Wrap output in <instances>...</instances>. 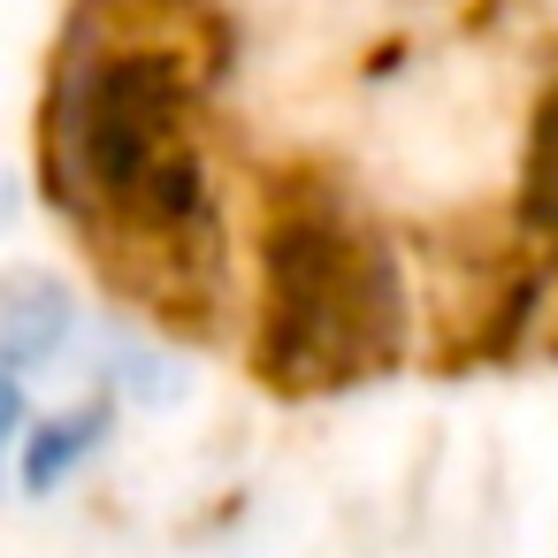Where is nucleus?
I'll return each mask as SVG.
<instances>
[{"label":"nucleus","mask_w":558,"mask_h":558,"mask_svg":"<svg viewBox=\"0 0 558 558\" xmlns=\"http://www.w3.org/2000/svg\"><path fill=\"white\" fill-rule=\"evenodd\" d=\"M54 154L77 207L184 245L207 222V169L184 131V70L169 54H108L62 85Z\"/></svg>","instance_id":"1"},{"label":"nucleus","mask_w":558,"mask_h":558,"mask_svg":"<svg viewBox=\"0 0 558 558\" xmlns=\"http://www.w3.org/2000/svg\"><path fill=\"white\" fill-rule=\"evenodd\" d=\"M390 268L383 253L329 207H283L268 230V306H260V367L291 390L352 383L390 344Z\"/></svg>","instance_id":"2"},{"label":"nucleus","mask_w":558,"mask_h":558,"mask_svg":"<svg viewBox=\"0 0 558 558\" xmlns=\"http://www.w3.org/2000/svg\"><path fill=\"white\" fill-rule=\"evenodd\" d=\"M70 337V299L54 283H9L0 291V360L9 367H39L54 344Z\"/></svg>","instance_id":"3"},{"label":"nucleus","mask_w":558,"mask_h":558,"mask_svg":"<svg viewBox=\"0 0 558 558\" xmlns=\"http://www.w3.org/2000/svg\"><path fill=\"white\" fill-rule=\"evenodd\" d=\"M100 436H108V405H77L70 421H47V428H39V444L24 451V482L47 497L54 482H70V474L93 459V444H100Z\"/></svg>","instance_id":"4"},{"label":"nucleus","mask_w":558,"mask_h":558,"mask_svg":"<svg viewBox=\"0 0 558 558\" xmlns=\"http://www.w3.org/2000/svg\"><path fill=\"white\" fill-rule=\"evenodd\" d=\"M520 199H527V222L558 238V93H550V100H543V116H535V138H527V184H520Z\"/></svg>","instance_id":"5"},{"label":"nucleus","mask_w":558,"mask_h":558,"mask_svg":"<svg viewBox=\"0 0 558 558\" xmlns=\"http://www.w3.org/2000/svg\"><path fill=\"white\" fill-rule=\"evenodd\" d=\"M16 421H24V390H16V367L0 360V444L16 436Z\"/></svg>","instance_id":"6"}]
</instances>
